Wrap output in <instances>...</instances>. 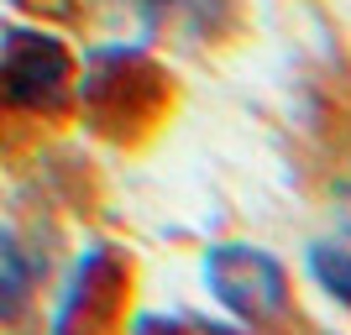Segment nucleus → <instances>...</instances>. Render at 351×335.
<instances>
[{
    "instance_id": "obj_2",
    "label": "nucleus",
    "mask_w": 351,
    "mask_h": 335,
    "mask_svg": "<svg viewBox=\"0 0 351 335\" xmlns=\"http://www.w3.org/2000/svg\"><path fill=\"white\" fill-rule=\"evenodd\" d=\"M0 84L27 110H58L69 95V53L58 37L43 32H16L0 58Z\"/></svg>"
},
{
    "instance_id": "obj_4",
    "label": "nucleus",
    "mask_w": 351,
    "mask_h": 335,
    "mask_svg": "<svg viewBox=\"0 0 351 335\" xmlns=\"http://www.w3.org/2000/svg\"><path fill=\"white\" fill-rule=\"evenodd\" d=\"M309 273L325 293H336L341 304H351V247H336V241H320L309 247Z\"/></svg>"
},
{
    "instance_id": "obj_1",
    "label": "nucleus",
    "mask_w": 351,
    "mask_h": 335,
    "mask_svg": "<svg viewBox=\"0 0 351 335\" xmlns=\"http://www.w3.org/2000/svg\"><path fill=\"white\" fill-rule=\"evenodd\" d=\"M205 277H210V293L231 309L236 320L273 325V320L289 314V273L263 247H241V241L210 247L205 251Z\"/></svg>"
},
{
    "instance_id": "obj_3",
    "label": "nucleus",
    "mask_w": 351,
    "mask_h": 335,
    "mask_svg": "<svg viewBox=\"0 0 351 335\" xmlns=\"http://www.w3.org/2000/svg\"><path fill=\"white\" fill-rule=\"evenodd\" d=\"M37 288V257L0 225V320H16Z\"/></svg>"
}]
</instances>
